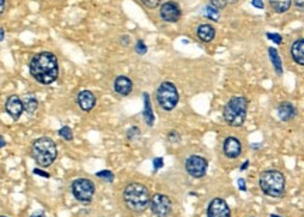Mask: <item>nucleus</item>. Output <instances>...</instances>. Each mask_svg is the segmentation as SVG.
Masks as SVG:
<instances>
[{
	"label": "nucleus",
	"mask_w": 304,
	"mask_h": 217,
	"mask_svg": "<svg viewBox=\"0 0 304 217\" xmlns=\"http://www.w3.org/2000/svg\"><path fill=\"white\" fill-rule=\"evenodd\" d=\"M142 116H144L145 124L148 127H152L153 123H155V116H153V112H152L151 99H150L148 93H144V112H142Z\"/></svg>",
	"instance_id": "nucleus-19"
},
{
	"label": "nucleus",
	"mask_w": 304,
	"mask_h": 217,
	"mask_svg": "<svg viewBox=\"0 0 304 217\" xmlns=\"http://www.w3.org/2000/svg\"><path fill=\"white\" fill-rule=\"evenodd\" d=\"M78 104L83 112H91L96 106V96L91 91H81L78 93Z\"/></svg>",
	"instance_id": "nucleus-14"
},
{
	"label": "nucleus",
	"mask_w": 304,
	"mask_h": 217,
	"mask_svg": "<svg viewBox=\"0 0 304 217\" xmlns=\"http://www.w3.org/2000/svg\"><path fill=\"white\" fill-rule=\"evenodd\" d=\"M248 166H249V161H245L243 165H241V168H240V171H245Z\"/></svg>",
	"instance_id": "nucleus-41"
},
{
	"label": "nucleus",
	"mask_w": 304,
	"mask_h": 217,
	"mask_svg": "<svg viewBox=\"0 0 304 217\" xmlns=\"http://www.w3.org/2000/svg\"><path fill=\"white\" fill-rule=\"evenodd\" d=\"M227 0H210V6L215 7L217 10H223L224 7L227 6Z\"/></svg>",
	"instance_id": "nucleus-29"
},
{
	"label": "nucleus",
	"mask_w": 304,
	"mask_h": 217,
	"mask_svg": "<svg viewBox=\"0 0 304 217\" xmlns=\"http://www.w3.org/2000/svg\"><path fill=\"white\" fill-rule=\"evenodd\" d=\"M269 4L272 7V10L277 14H283L286 11L290 10L293 0H269Z\"/></svg>",
	"instance_id": "nucleus-21"
},
{
	"label": "nucleus",
	"mask_w": 304,
	"mask_h": 217,
	"mask_svg": "<svg viewBox=\"0 0 304 217\" xmlns=\"http://www.w3.org/2000/svg\"><path fill=\"white\" fill-rule=\"evenodd\" d=\"M166 138H168V141H169V143L176 144V143H179V141H181V134H179L178 131H175V130H171V131L168 133V135H166Z\"/></svg>",
	"instance_id": "nucleus-27"
},
{
	"label": "nucleus",
	"mask_w": 304,
	"mask_h": 217,
	"mask_svg": "<svg viewBox=\"0 0 304 217\" xmlns=\"http://www.w3.org/2000/svg\"><path fill=\"white\" fill-rule=\"evenodd\" d=\"M32 172H34L35 175H40V176H42V178H45V179H48V178L51 176L50 174H48V172H45V171H44L42 168H35V169H34Z\"/></svg>",
	"instance_id": "nucleus-33"
},
{
	"label": "nucleus",
	"mask_w": 304,
	"mask_h": 217,
	"mask_svg": "<svg viewBox=\"0 0 304 217\" xmlns=\"http://www.w3.org/2000/svg\"><path fill=\"white\" fill-rule=\"evenodd\" d=\"M122 200L128 210L134 213H142L150 206L151 195L145 185L140 182H131L122 190Z\"/></svg>",
	"instance_id": "nucleus-2"
},
{
	"label": "nucleus",
	"mask_w": 304,
	"mask_h": 217,
	"mask_svg": "<svg viewBox=\"0 0 304 217\" xmlns=\"http://www.w3.org/2000/svg\"><path fill=\"white\" fill-rule=\"evenodd\" d=\"M252 148L253 150H258V148H261V144H253Z\"/></svg>",
	"instance_id": "nucleus-43"
},
{
	"label": "nucleus",
	"mask_w": 304,
	"mask_h": 217,
	"mask_svg": "<svg viewBox=\"0 0 304 217\" xmlns=\"http://www.w3.org/2000/svg\"><path fill=\"white\" fill-rule=\"evenodd\" d=\"M114 91L116 93H119L120 96H128L132 91V82L130 78L120 75L116 78L114 81Z\"/></svg>",
	"instance_id": "nucleus-16"
},
{
	"label": "nucleus",
	"mask_w": 304,
	"mask_h": 217,
	"mask_svg": "<svg viewBox=\"0 0 304 217\" xmlns=\"http://www.w3.org/2000/svg\"><path fill=\"white\" fill-rule=\"evenodd\" d=\"M141 3L148 9H156L161 4V0H141Z\"/></svg>",
	"instance_id": "nucleus-30"
},
{
	"label": "nucleus",
	"mask_w": 304,
	"mask_h": 217,
	"mask_svg": "<svg viewBox=\"0 0 304 217\" xmlns=\"http://www.w3.org/2000/svg\"><path fill=\"white\" fill-rule=\"evenodd\" d=\"M237 184H238V187H240L241 192H246V184H245V181H243V178H240V179L237 181Z\"/></svg>",
	"instance_id": "nucleus-36"
},
{
	"label": "nucleus",
	"mask_w": 304,
	"mask_h": 217,
	"mask_svg": "<svg viewBox=\"0 0 304 217\" xmlns=\"http://www.w3.org/2000/svg\"><path fill=\"white\" fill-rule=\"evenodd\" d=\"M135 51H137V54H140V55H144L145 52L148 51L145 42L142 41V40H138V41H137V44H135Z\"/></svg>",
	"instance_id": "nucleus-31"
},
{
	"label": "nucleus",
	"mask_w": 304,
	"mask_h": 217,
	"mask_svg": "<svg viewBox=\"0 0 304 217\" xmlns=\"http://www.w3.org/2000/svg\"><path fill=\"white\" fill-rule=\"evenodd\" d=\"M0 217H7V216H0Z\"/></svg>",
	"instance_id": "nucleus-46"
},
{
	"label": "nucleus",
	"mask_w": 304,
	"mask_h": 217,
	"mask_svg": "<svg viewBox=\"0 0 304 217\" xmlns=\"http://www.w3.org/2000/svg\"><path fill=\"white\" fill-rule=\"evenodd\" d=\"M4 9H6V0H0V16L4 13Z\"/></svg>",
	"instance_id": "nucleus-38"
},
{
	"label": "nucleus",
	"mask_w": 304,
	"mask_h": 217,
	"mask_svg": "<svg viewBox=\"0 0 304 217\" xmlns=\"http://www.w3.org/2000/svg\"><path fill=\"white\" fill-rule=\"evenodd\" d=\"M252 217H255V216H252Z\"/></svg>",
	"instance_id": "nucleus-47"
},
{
	"label": "nucleus",
	"mask_w": 304,
	"mask_h": 217,
	"mask_svg": "<svg viewBox=\"0 0 304 217\" xmlns=\"http://www.w3.org/2000/svg\"><path fill=\"white\" fill-rule=\"evenodd\" d=\"M6 147V138L3 135H0V150Z\"/></svg>",
	"instance_id": "nucleus-40"
},
{
	"label": "nucleus",
	"mask_w": 304,
	"mask_h": 217,
	"mask_svg": "<svg viewBox=\"0 0 304 217\" xmlns=\"http://www.w3.org/2000/svg\"><path fill=\"white\" fill-rule=\"evenodd\" d=\"M268 51H269V60H271L272 65H274V72L277 73L279 76H280V75H283V63H282V58H280V55H279L277 50L271 47Z\"/></svg>",
	"instance_id": "nucleus-20"
},
{
	"label": "nucleus",
	"mask_w": 304,
	"mask_h": 217,
	"mask_svg": "<svg viewBox=\"0 0 304 217\" xmlns=\"http://www.w3.org/2000/svg\"><path fill=\"white\" fill-rule=\"evenodd\" d=\"M30 75L41 85L54 83L60 75L58 58L52 52H38L31 58Z\"/></svg>",
	"instance_id": "nucleus-1"
},
{
	"label": "nucleus",
	"mask_w": 304,
	"mask_h": 217,
	"mask_svg": "<svg viewBox=\"0 0 304 217\" xmlns=\"http://www.w3.org/2000/svg\"><path fill=\"white\" fill-rule=\"evenodd\" d=\"M30 217H48L42 210H38V212H34Z\"/></svg>",
	"instance_id": "nucleus-37"
},
{
	"label": "nucleus",
	"mask_w": 304,
	"mask_h": 217,
	"mask_svg": "<svg viewBox=\"0 0 304 217\" xmlns=\"http://www.w3.org/2000/svg\"><path fill=\"white\" fill-rule=\"evenodd\" d=\"M228 3H237V1H240V0H227Z\"/></svg>",
	"instance_id": "nucleus-44"
},
{
	"label": "nucleus",
	"mask_w": 304,
	"mask_h": 217,
	"mask_svg": "<svg viewBox=\"0 0 304 217\" xmlns=\"http://www.w3.org/2000/svg\"><path fill=\"white\" fill-rule=\"evenodd\" d=\"M156 102L165 112H172L179 103V92L172 82H162L156 89Z\"/></svg>",
	"instance_id": "nucleus-6"
},
{
	"label": "nucleus",
	"mask_w": 304,
	"mask_h": 217,
	"mask_svg": "<svg viewBox=\"0 0 304 217\" xmlns=\"http://www.w3.org/2000/svg\"><path fill=\"white\" fill-rule=\"evenodd\" d=\"M122 45H128V44H130V37H128V35H122Z\"/></svg>",
	"instance_id": "nucleus-39"
},
{
	"label": "nucleus",
	"mask_w": 304,
	"mask_h": 217,
	"mask_svg": "<svg viewBox=\"0 0 304 217\" xmlns=\"http://www.w3.org/2000/svg\"><path fill=\"white\" fill-rule=\"evenodd\" d=\"M159 14L166 23H178L182 17V10L176 1H165L159 9Z\"/></svg>",
	"instance_id": "nucleus-10"
},
{
	"label": "nucleus",
	"mask_w": 304,
	"mask_h": 217,
	"mask_svg": "<svg viewBox=\"0 0 304 217\" xmlns=\"http://www.w3.org/2000/svg\"><path fill=\"white\" fill-rule=\"evenodd\" d=\"M96 176H97L99 179H101V181H104V182H113V181H114V174H113L112 171H109V169L96 172Z\"/></svg>",
	"instance_id": "nucleus-25"
},
{
	"label": "nucleus",
	"mask_w": 304,
	"mask_h": 217,
	"mask_svg": "<svg viewBox=\"0 0 304 217\" xmlns=\"http://www.w3.org/2000/svg\"><path fill=\"white\" fill-rule=\"evenodd\" d=\"M23 100V104H24V112H27L29 114H32L37 112V109H38V100H37V97H34L32 94H27V96H24V99H21Z\"/></svg>",
	"instance_id": "nucleus-22"
},
{
	"label": "nucleus",
	"mask_w": 304,
	"mask_h": 217,
	"mask_svg": "<svg viewBox=\"0 0 304 217\" xmlns=\"http://www.w3.org/2000/svg\"><path fill=\"white\" fill-rule=\"evenodd\" d=\"M207 217H231V210L223 197H214L207 206Z\"/></svg>",
	"instance_id": "nucleus-11"
},
{
	"label": "nucleus",
	"mask_w": 304,
	"mask_h": 217,
	"mask_svg": "<svg viewBox=\"0 0 304 217\" xmlns=\"http://www.w3.org/2000/svg\"><path fill=\"white\" fill-rule=\"evenodd\" d=\"M259 187L269 197H283L286 192V176L282 171L266 169L259 175Z\"/></svg>",
	"instance_id": "nucleus-4"
},
{
	"label": "nucleus",
	"mask_w": 304,
	"mask_h": 217,
	"mask_svg": "<svg viewBox=\"0 0 304 217\" xmlns=\"http://www.w3.org/2000/svg\"><path fill=\"white\" fill-rule=\"evenodd\" d=\"M252 3V6L253 7H256V9H265V4H264V0H252L251 1Z\"/></svg>",
	"instance_id": "nucleus-35"
},
{
	"label": "nucleus",
	"mask_w": 304,
	"mask_h": 217,
	"mask_svg": "<svg viewBox=\"0 0 304 217\" xmlns=\"http://www.w3.org/2000/svg\"><path fill=\"white\" fill-rule=\"evenodd\" d=\"M223 154L230 159H237L243 154V143L237 137H227L223 143Z\"/></svg>",
	"instance_id": "nucleus-12"
},
{
	"label": "nucleus",
	"mask_w": 304,
	"mask_h": 217,
	"mask_svg": "<svg viewBox=\"0 0 304 217\" xmlns=\"http://www.w3.org/2000/svg\"><path fill=\"white\" fill-rule=\"evenodd\" d=\"M152 164H153V171L156 172L158 169H161V168L163 166V158H161V156H156V158H153Z\"/></svg>",
	"instance_id": "nucleus-32"
},
{
	"label": "nucleus",
	"mask_w": 304,
	"mask_h": 217,
	"mask_svg": "<svg viewBox=\"0 0 304 217\" xmlns=\"http://www.w3.org/2000/svg\"><path fill=\"white\" fill-rule=\"evenodd\" d=\"M4 109L13 120H19L21 114L24 113V104L17 94H11L7 97V100L4 103Z\"/></svg>",
	"instance_id": "nucleus-13"
},
{
	"label": "nucleus",
	"mask_w": 304,
	"mask_h": 217,
	"mask_svg": "<svg viewBox=\"0 0 304 217\" xmlns=\"http://www.w3.org/2000/svg\"><path fill=\"white\" fill-rule=\"evenodd\" d=\"M197 37L203 42H212L215 37V29L212 24H200L197 27Z\"/></svg>",
	"instance_id": "nucleus-18"
},
{
	"label": "nucleus",
	"mask_w": 304,
	"mask_h": 217,
	"mask_svg": "<svg viewBox=\"0 0 304 217\" xmlns=\"http://www.w3.org/2000/svg\"><path fill=\"white\" fill-rule=\"evenodd\" d=\"M150 207L153 216L156 217H169L173 210V203L171 197L163 193H155L151 196Z\"/></svg>",
	"instance_id": "nucleus-8"
},
{
	"label": "nucleus",
	"mask_w": 304,
	"mask_h": 217,
	"mask_svg": "<svg viewBox=\"0 0 304 217\" xmlns=\"http://www.w3.org/2000/svg\"><path fill=\"white\" fill-rule=\"evenodd\" d=\"M296 116H297V109H296V106H294L293 103H290V102H282V103L277 106V117H279L282 122H284V123L293 120Z\"/></svg>",
	"instance_id": "nucleus-15"
},
{
	"label": "nucleus",
	"mask_w": 304,
	"mask_h": 217,
	"mask_svg": "<svg viewBox=\"0 0 304 217\" xmlns=\"http://www.w3.org/2000/svg\"><path fill=\"white\" fill-rule=\"evenodd\" d=\"M140 135H141V130H140V127L134 125V127H130V128H128V131H127V140L132 141V140H135V138H137V137H140Z\"/></svg>",
	"instance_id": "nucleus-26"
},
{
	"label": "nucleus",
	"mask_w": 304,
	"mask_h": 217,
	"mask_svg": "<svg viewBox=\"0 0 304 217\" xmlns=\"http://www.w3.org/2000/svg\"><path fill=\"white\" fill-rule=\"evenodd\" d=\"M266 37H268L269 40H272L274 44H277V45H280V44L283 42L282 35H280V34H277V32H268V34H266Z\"/></svg>",
	"instance_id": "nucleus-28"
},
{
	"label": "nucleus",
	"mask_w": 304,
	"mask_h": 217,
	"mask_svg": "<svg viewBox=\"0 0 304 217\" xmlns=\"http://www.w3.org/2000/svg\"><path fill=\"white\" fill-rule=\"evenodd\" d=\"M58 135H60L61 138H63L65 141H72V140H73V131H72L71 127H68V125L61 127L60 131H58Z\"/></svg>",
	"instance_id": "nucleus-24"
},
{
	"label": "nucleus",
	"mask_w": 304,
	"mask_h": 217,
	"mask_svg": "<svg viewBox=\"0 0 304 217\" xmlns=\"http://www.w3.org/2000/svg\"><path fill=\"white\" fill-rule=\"evenodd\" d=\"M4 40V29H0V42Z\"/></svg>",
	"instance_id": "nucleus-42"
},
{
	"label": "nucleus",
	"mask_w": 304,
	"mask_h": 217,
	"mask_svg": "<svg viewBox=\"0 0 304 217\" xmlns=\"http://www.w3.org/2000/svg\"><path fill=\"white\" fill-rule=\"evenodd\" d=\"M207 168H209V161L204 156H200V155H190L184 161L186 172L194 179H200V178L206 175Z\"/></svg>",
	"instance_id": "nucleus-9"
},
{
	"label": "nucleus",
	"mask_w": 304,
	"mask_h": 217,
	"mask_svg": "<svg viewBox=\"0 0 304 217\" xmlns=\"http://www.w3.org/2000/svg\"><path fill=\"white\" fill-rule=\"evenodd\" d=\"M294 7L300 13H304V0H294Z\"/></svg>",
	"instance_id": "nucleus-34"
},
{
	"label": "nucleus",
	"mask_w": 304,
	"mask_h": 217,
	"mask_svg": "<svg viewBox=\"0 0 304 217\" xmlns=\"http://www.w3.org/2000/svg\"><path fill=\"white\" fill-rule=\"evenodd\" d=\"M72 195L81 203H91L96 193L94 182L88 178H78L72 182Z\"/></svg>",
	"instance_id": "nucleus-7"
},
{
	"label": "nucleus",
	"mask_w": 304,
	"mask_h": 217,
	"mask_svg": "<svg viewBox=\"0 0 304 217\" xmlns=\"http://www.w3.org/2000/svg\"><path fill=\"white\" fill-rule=\"evenodd\" d=\"M204 14H206V17H207V19H210V20H213V21L220 20V10H217V9L213 7V6H206V9H204Z\"/></svg>",
	"instance_id": "nucleus-23"
},
{
	"label": "nucleus",
	"mask_w": 304,
	"mask_h": 217,
	"mask_svg": "<svg viewBox=\"0 0 304 217\" xmlns=\"http://www.w3.org/2000/svg\"><path fill=\"white\" fill-rule=\"evenodd\" d=\"M31 156L40 168H50L58 156L57 144L50 137H40L31 144Z\"/></svg>",
	"instance_id": "nucleus-3"
},
{
	"label": "nucleus",
	"mask_w": 304,
	"mask_h": 217,
	"mask_svg": "<svg viewBox=\"0 0 304 217\" xmlns=\"http://www.w3.org/2000/svg\"><path fill=\"white\" fill-rule=\"evenodd\" d=\"M290 55L297 65L304 66V38H299L290 47Z\"/></svg>",
	"instance_id": "nucleus-17"
},
{
	"label": "nucleus",
	"mask_w": 304,
	"mask_h": 217,
	"mask_svg": "<svg viewBox=\"0 0 304 217\" xmlns=\"http://www.w3.org/2000/svg\"><path fill=\"white\" fill-rule=\"evenodd\" d=\"M271 217H282V216H277V215H271Z\"/></svg>",
	"instance_id": "nucleus-45"
},
{
	"label": "nucleus",
	"mask_w": 304,
	"mask_h": 217,
	"mask_svg": "<svg viewBox=\"0 0 304 217\" xmlns=\"http://www.w3.org/2000/svg\"><path fill=\"white\" fill-rule=\"evenodd\" d=\"M248 99L243 96H233L223 109V120L231 127H241L246 120Z\"/></svg>",
	"instance_id": "nucleus-5"
}]
</instances>
